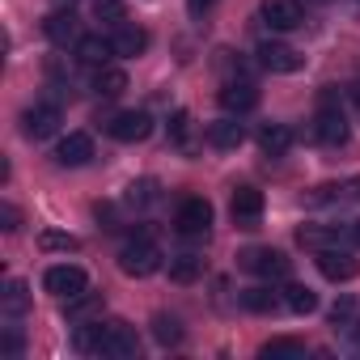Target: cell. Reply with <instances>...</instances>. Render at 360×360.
<instances>
[{"instance_id": "1", "label": "cell", "mask_w": 360, "mask_h": 360, "mask_svg": "<svg viewBox=\"0 0 360 360\" xmlns=\"http://www.w3.org/2000/svg\"><path fill=\"white\" fill-rule=\"evenodd\" d=\"M77 352L131 360V356H140V339L127 322H85V326H77Z\"/></svg>"}, {"instance_id": "2", "label": "cell", "mask_w": 360, "mask_h": 360, "mask_svg": "<svg viewBox=\"0 0 360 360\" xmlns=\"http://www.w3.org/2000/svg\"><path fill=\"white\" fill-rule=\"evenodd\" d=\"M161 263H165V255H161V246H157L148 233L131 238V242L119 250V271H123V276H131V280H144V276L161 271Z\"/></svg>"}, {"instance_id": "3", "label": "cell", "mask_w": 360, "mask_h": 360, "mask_svg": "<svg viewBox=\"0 0 360 360\" xmlns=\"http://www.w3.org/2000/svg\"><path fill=\"white\" fill-rule=\"evenodd\" d=\"M242 271L259 276V280H288V255L284 250H271V246H250L238 255Z\"/></svg>"}, {"instance_id": "4", "label": "cell", "mask_w": 360, "mask_h": 360, "mask_svg": "<svg viewBox=\"0 0 360 360\" xmlns=\"http://www.w3.org/2000/svg\"><path fill=\"white\" fill-rule=\"evenodd\" d=\"M174 229L183 233V238H208V229H212V204L200 200V195H187L183 204H178V212H174Z\"/></svg>"}, {"instance_id": "5", "label": "cell", "mask_w": 360, "mask_h": 360, "mask_svg": "<svg viewBox=\"0 0 360 360\" xmlns=\"http://www.w3.org/2000/svg\"><path fill=\"white\" fill-rule=\"evenodd\" d=\"M43 288L51 297H60V301H72V297H81L89 288V280H85V271L77 263H56V267L43 271Z\"/></svg>"}, {"instance_id": "6", "label": "cell", "mask_w": 360, "mask_h": 360, "mask_svg": "<svg viewBox=\"0 0 360 360\" xmlns=\"http://www.w3.org/2000/svg\"><path fill=\"white\" fill-rule=\"evenodd\" d=\"M148 131H153L148 110H119V115L106 123V136L119 140V144H140V140H148Z\"/></svg>"}, {"instance_id": "7", "label": "cell", "mask_w": 360, "mask_h": 360, "mask_svg": "<svg viewBox=\"0 0 360 360\" xmlns=\"http://www.w3.org/2000/svg\"><path fill=\"white\" fill-rule=\"evenodd\" d=\"M318 271L326 280H335V284H347V280L360 276V259L352 250H343V246H326V250H318Z\"/></svg>"}, {"instance_id": "8", "label": "cell", "mask_w": 360, "mask_h": 360, "mask_svg": "<svg viewBox=\"0 0 360 360\" xmlns=\"http://www.w3.org/2000/svg\"><path fill=\"white\" fill-rule=\"evenodd\" d=\"M314 140L326 144V148H339V144L347 140V115H343L339 106H330V98H326V106L314 115Z\"/></svg>"}, {"instance_id": "9", "label": "cell", "mask_w": 360, "mask_h": 360, "mask_svg": "<svg viewBox=\"0 0 360 360\" xmlns=\"http://www.w3.org/2000/svg\"><path fill=\"white\" fill-rule=\"evenodd\" d=\"M229 217L238 229H259L263 221V191L259 187H238L233 200H229Z\"/></svg>"}, {"instance_id": "10", "label": "cell", "mask_w": 360, "mask_h": 360, "mask_svg": "<svg viewBox=\"0 0 360 360\" xmlns=\"http://www.w3.org/2000/svg\"><path fill=\"white\" fill-rule=\"evenodd\" d=\"M263 22H267V30H276V34H288V30H297L301 22H305V9H301V0H263Z\"/></svg>"}, {"instance_id": "11", "label": "cell", "mask_w": 360, "mask_h": 360, "mask_svg": "<svg viewBox=\"0 0 360 360\" xmlns=\"http://www.w3.org/2000/svg\"><path fill=\"white\" fill-rule=\"evenodd\" d=\"M259 64H263L267 72H280V77H288V72H297L305 60H301V51H297V47L267 39V43H259Z\"/></svg>"}, {"instance_id": "12", "label": "cell", "mask_w": 360, "mask_h": 360, "mask_svg": "<svg viewBox=\"0 0 360 360\" xmlns=\"http://www.w3.org/2000/svg\"><path fill=\"white\" fill-rule=\"evenodd\" d=\"M22 131H26L30 140H47V136H56V131H60V106H56V102L26 106V115H22Z\"/></svg>"}, {"instance_id": "13", "label": "cell", "mask_w": 360, "mask_h": 360, "mask_svg": "<svg viewBox=\"0 0 360 360\" xmlns=\"http://www.w3.org/2000/svg\"><path fill=\"white\" fill-rule=\"evenodd\" d=\"M89 161H94V140L85 131H72V136H64L56 144V165L77 169V165H89Z\"/></svg>"}, {"instance_id": "14", "label": "cell", "mask_w": 360, "mask_h": 360, "mask_svg": "<svg viewBox=\"0 0 360 360\" xmlns=\"http://www.w3.org/2000/svg\"><path fill=\"white\" fill-rule=\"evenodd\" d=\"M221 106H225V115H246V110H255L259 106V89H255V81H225V89H221Z\"/></svg>"}, {"instance_id": "15", "label": "cell", "mask_w": 360, "mask_h": 360, "mask_svg": "<svg viewBox=\"0 0 360 360\" xmlns=\"http://www.w3.org/2000/svg\"><path fill=\"white\" fill-rule=\"evenodd\" d=\"M238 119H242V115L212 119V123H208V144H212V148H221V153H229V148H242V140H246V127H242Z\"/></svg>"}, {"instance_id": "16", "label": "cell", "mask_w": 360, "mask_h": 360, "mask_svg": "<svg viewBox=\"0 0 360 360\" xmlns=\"http://www.w3.org/2000/svg\"><path fill=\"white\" fill-rule=\"evenodd\" d=\"M110 47H115V56L119 60H136V56H144L148 51V30H140V26H115V34H110Z\"/></svg>"}, {"instance_id": "17", "label": "cell", "mask_w": 360, "mask_h": 360, "mask_svg": "<svg viewBox=\"0 0 360 360\" xmlns=\"http://www.w3.org/2000/svg\"><path fill=\"white\" fill-rule=\"evenodd\" d=\"M43 34H47V43H56V47L77 43V13H72V9L47 13V18H43Z\"/></svg>"}, {"instance_id": "18", "label": "cell", "mask_w": 360, "mask_h": 360, "mask_svg": "<svg viewBox=\"0 0 360 360\" xmlns=\"http://www.w3.org/2000/svg\"><path fill=\"white\" fill-rule=\"evenodd\" d=\"M85 68H102V64H110L115 60V47H110V39H102V34H89V39H77V51H72Z\"/></svg>"}, {"instance_id": "19", "label": "cell", "mask_w": 360, "mask_h": 360, "mask_svg": "<svg viewBox=\"0 0 360 360\" xmlns=\"http://www.w3.org/2000/svg\"><path fill=\"white\" fill-rule=\"evenodd\" d=\"M292 140H297V136H292L288 123H263V127H259V148H263L267 157H284V153L292 148Z\"/></svg>"}, {"instance_id": "20", "label": "cell", "mask_w": 360, "mask_h": 360, "mask_svg": "<svg viewBox=\"0 0 360 360\" xmlns=\"http://www.w3.org/2000/svg\"><path fill=\"white\" fill-rule=\"evenodd\" d=\"M297 242L318 255V250H326V246H343V233H339V225H301V229H297Z\"/></svg>"}, {"instance_id": "21", "label": "cell", "mask_w": 360, "mask_h": 360, "mask_svg": "<svg viewBox=\"0 0 360 360\" xmlns=\"http://www.w3.org/2000/svg\"><path fill=\"white\" fill-rule=\"evenodd\" d=\"M200 276H204V259L195 250H183V255L169 259V280L174 284H195Z\"/></svg>"}, {"instance_id": "22", "label": "cell", "mask_w": 360, "mask_h": 360, "mask_svg": "<svg viewBox=\"0 0 360 360\" xmlns=\"http://www.w3.org/2000/svg\"><path fill=\"white\" fill-rule=\"evenodd\" d=\"M123 89H127V72L123 68H115V64L94 68V94L98 98H119Z\"/></svg>"}, {"instance_id": "23", "label": "cell", "mask_w": 360, "mask_h": 360, "mask_svg": "<svg viewBox=\"0 0 360 360\" xmlns=\"http://www.w3.org/2000/svg\"><path fill=\"white\" fill-rule=\"evenodd\" d=\"M242 305H246L250 314H276V309L284 305V297H280L276 288H267V284H255V288L242 292Z\"/></svg>"}, {"instance_id": "24", "label": "cell", "mask_w": 360, "mask_h": 360, "mask_svg": "<svg viewBox=\"0 0 360 360\" xmlns=\"http://www.w3.org/2000/svg\"><path fill=\"white\" fill-rule=\"evenodd\" d=\"M280 297H284V309H292V314H314L318 309V292L305 288V284H284Z\"/></svg>"}, {"instance_id": "25", "label": "cell", "mask_w": 360, "mask_h": 360, "mask_svg": "<svg viewBox=\"0 0 360 360\" xmlns=\"http://www.w3.org/2000/svg\"><path fill=\"white\" fill-rule=\"evenodd\" d=\"M26 305H30V297H26V284H22V280H9V284H5V297H0V309H5V318H18V314H26Z\"/></svg>"}, {"instance_id": "26", "label": "cell", "mask_w": 360, "mask_h": 360, "mask_svg": "<svg viewBox=\"0 0 360 360\" xmlns=\"http://www.w3.org/2000/svg\"><path fill=\"white\" fill-rule=\"evenodd\" d=\"M153 335H157V343H165V347H178V343H183V326H178V318H165V314L153 318Z\"/></svg>"}, {"instance_id": "27", "label": "cell", "mask_w": 360, "mask_h": 360, "mask_svg": "<svg viewBox=\"0 0 360 360\" xmlns=\"http://www.w3.org/2000/svg\"><path fill=\"white\" fill-rule=\"evenodd\" d=\"M169 144L191 148V110H174V119H169Z\"/></svg>"}, {"instance_id": "28", "label": "cell", "mask_w": 360, "mask_h": 360, "mask_svg": "<svg viewBox=\"0 0 360 360\" xmlns=\"http://www.w3.org/2000/svg\"><path fill=\"white\" fill-rule=\"evenodd\" d=\"M259 356H305V343L301 339H267L259 347Z\"/></svg>"}, {"instance_id": "29", "label": "cell", "mask_w": 360, "mask_h": 360, "mask_svg": "<svg viewBox=\"0 0 360 360\" xmlns=\"http://www.w3.org/2000/svg\"><path fill=\"white\" fill-rule=\"evenodd\" d=\"M94 18L98 22H110V26H123V0H94Z\"/></svg>"}, {"instance_id": "30", "label": "cell", "mask_w": 360, "mask_h": 360, "mask_svg": "<svg viewBox=\"0 0 360 360\" xmlns=\"http://www.w3.org/2000/svg\"><path fill=\"white\" fill-rule=\"evenodd\" d=\"M153 200H157V183H153V178H140V183L127 187V204H131V208H136V204L144 208V204H153Z\"/></svg>"}, {"instance_id": "31", "label": "cell", "mask_w": 360, "mask_h": 360, "mask_svg": "<svg viewBox=\"0 0 360 360\" xmlns=\"http://www.w3.org/2000/svg\"><path fill=\"white\" fill-rule=\"evenodd\" d=\"M39 246H43V250H64V255H68V250H77L81 242H77L72 233H43V238H39Z\"/></svg>"}, {"instance_id": "32", "label": "cell", "mask_w": 360, "mask_h": 360, "mask_svg": "<svg viewBox=\"0 0 360 360\" xmlns=\"http://www.w3.org/2000/svg\"><path fill=\"white\" fill-rule=\"evenodd\" d=\"M352 318H356V301H352V297H339V301L330 305V322H335V326H352Z\"/></svg>"}, {"instance_id": "33", "label": "cell", "mask_w": 360, "mask_h": 360, "mask_svg": "<svg viewBox=\"0 0 360 360\" xmlns=\"http://www.w3.org/2000/svg\"><path fill=\"white\" fill-rule=\"evenodd\" d=\"M22 225V212L13 208V204H0V229H5V233H13Z\"/></svg>"}, {"instance_id": "34", "label": "cell", "mask_w": 360, "mask_h": 360, "mask_svg": "<svg viewBox=\"0 0 360 360\" xmlns=\"http://www.w3.org/2000/svg\"><path fill=\"white\" fill-rule=\"evenodd\" d=\"M5 356H22V335H18L13 326L5 330Z\"/></svg>"}, {"instance_id": "35", "label": "cell", "mask_w": 360, "mask_h": 360, "mask_svg": "<svg viewBox=\"0 0 360 360\" xmlns=\"http://www.w3.org/2000/svg\"><path fill=\"white\" fill-rule=\"evenodd\" d=\"M187 9L200 18V13H208V9H212V0H187Z\"/></svg>"}, {"instance_id": "36", "label": "cell", "mask_w": 360, "mask_h": 360, "mask_svg": "<svg viewBox=\"0 0 360 360\" xmlns=\"http://www.w3.org/2000/svg\"><path fill=\"white\" fill-rule=\"evenodd\" d=\"M347 238H352V242L360 246V221H352V225H347Z\"/></svg>"}, {"instance_id": "37", "label": "cell", "mask_w": 360, "mask_h": 360, "mask_svg": "<svg viewBox=\"0 0 360 360\" xmlns=\"http://www.w3.org/2000/svg\"><path fill=\"white\" fill-rule=\"evenodd\" d=\"M352 106H356V110H360V81H356V85H352Z\"/></svg>"}, {"instance_id": "38", "label": "cell", "mask_w": 360, "mask_h": 360, "mask_svg": "<svg viewBox=\"0 0 360 360\" xmlns=\"http://www.w3.org/2000/svg\"><path fill=\"white\" fill-rule=\"evenodd\" d=\"M356 5H360V0H356Z\"/></svg>"}]
</instances>
